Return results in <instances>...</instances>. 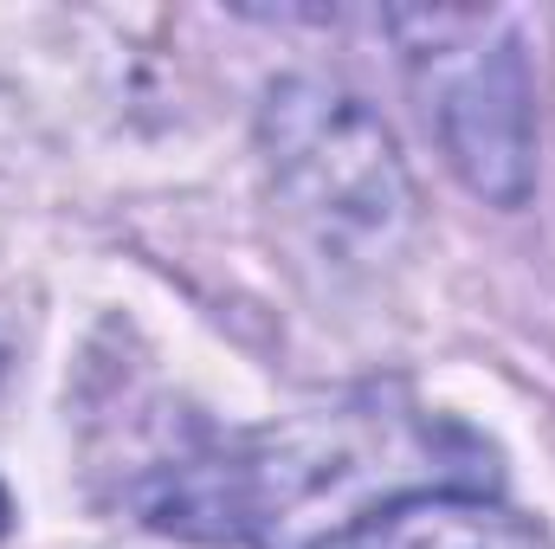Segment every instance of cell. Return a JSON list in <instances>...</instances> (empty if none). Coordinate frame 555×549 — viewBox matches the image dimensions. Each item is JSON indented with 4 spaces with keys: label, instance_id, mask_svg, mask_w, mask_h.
I'll use <instances>...</instances> for the list:
<instances>
[{
    "label": "cell",
    "instance_id": "obj_1",
    "mask_svg": "<svg viewBox=\"0 0 555 549\" xmlns=\"http://www.w3.org/2000/svg\"><path fill=\"white\" fill-rule=\"evenodd\" d=\"M478 459L459 426L362 395L175 465L142 491V518L194 544L330 549L420 491H478Z\"/></svg>",
    "mask_w": 555,
    "mask_h": 549
},
{
    "label": "cell",
    "instance_id": "obj_2",
    "mask_svg": "<svg viewBox=\"0 0 555 549\" xmlns=\"http://www.w3.org/2000/svg\"><path fill=\"white\" fill-rule=\"evenodd\" d=\"M414 39V91L452 175L491 207L537 188V91L511 20L498 13H395Z\"/></svg>",
    "mask_w": 555,
    "mask_h": 549
},
{
    "label": "cell",
    "instance_id": "obj_3",
    "mask_svg": "<svg viewBox=\"0 0 555 549\" xmlns=\"http://www.w3.org/2000/svg\"><path fill=\"white\" fill-rule=\"evenodd\" d=\"M278 188L323 233H388L408 214V175L395 162L388 130L336 85L291 78L266 111Z\"/></svg>",
    "mask_w": 555,
    "mask_h": 549
},
{
    "label": "cell",
    "instance_id": "obj_4",
    "mask_svg": "<svg viewBox=\"0 0 555 549\" xmlns=\"http://www.w3.org/2000/svg\"><path fill=\"white\" fill-rule=\"evenodd\" d=\"M356 549H555L550 531L485 491H420L382 511Z\"/></svg>",
    "mask_w": 555,
    "mask_h": 549
},
{
    "label": "cell",
    "instance_id": "obj_5",
    "mask_svg": "<svg viewBox=\"0 0 555 549\" xmlns=\"http://www.w3.org/2000/svg\"><path fill=\"white\" fill-rule=\"evenodd\" d=\"M7 524H13V505H7V491H0V537H7Z\"/></svg>",
    "mask_w": 555,
    "mask_h": 549
}]
</instances>
